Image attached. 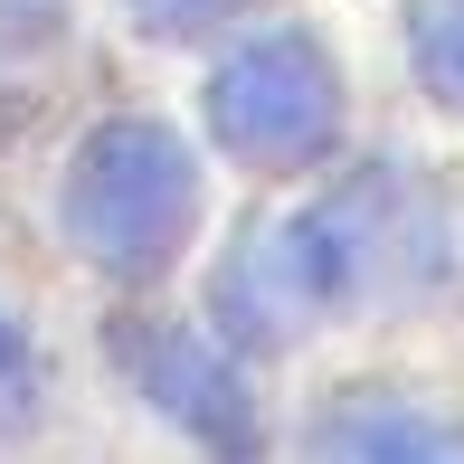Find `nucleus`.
Returning a JSON list of instances; mask_svg holds the SVG:
<instances>
[{
    "mask_svg": "<svg viewBox=\"0 0 464 464\" xmlns=\"http://www.w3.org/2000/svg\"><path fill=\"white\" fill-rule=\"evenodd\" d=\"M199 218V171L161 123H104L67 171V237L114 276H161Z\"/></svg>",
    "mask_w": 464,
    "mask_h": 464,
    "instance_id": "obj_2",
    "label": "nucleus"
},
{
    "mask_svg": "<svg viewBox=\"0 0 464 464\" xmlns=\"http://www.w3.org/2000/svg\"><path fill=\"white\" fill-rule=\"evenodd\" d=\"M114 351H123V370L142 379V398H161V408H171L208 455L256 464V408H246L237 370L218 361V342H199V332H171V323H142V332L123 323V332H114Z\"/></svg>",
    "mask_w": 464,
    "mask_h": 464,
    "instance_id": "obj_4",
    "label": "nucleus"
},
{
    "mask_svg": "<svg viewBox=\"0 0 464 464\" xmlns=\"http://www.w3.org/2000/svg\"><path fill=\"white\" fill-rule=\"evenodd\" d=\"M304 464H464V436L417 408H342Z\"/></svg>",
    "mask_w": 464,
    "mask_h": 464,
    "instance_id": "obj_5",
    "label": "nucleus"
},
{
    "mask_svg": "<svg viewBox=\"0 0 464 464\" xmlns=\"http://www.w3.org/2000/svg\"><path fill=\"white\" fill-rule=\"evenodd\" d=\"M436 285L446 276V218L427 189H398L389 171L351 180L332 199L276 218L237 266H227V313L246 332H304L323 313L361 304L379 285Z\"/></svg>",
    "mask_w": 464,
    "mask_h": 464,
    "instance_id": "obj_1",
    "label": "nucleus"
},
{
    "mask_svg": "<svg viewBox=\"0 0 464 464\" xmlns=\"http://www.w3.org/2000/svg\"><path fill=\"white\" fill-rule=\"evenodd\" d=\"M208 133L246 171H294L342 133V76L304 29H276L208 76Z\"/></svg>",
    "mask_w": 464,
    "mask_h": 464,
    "instance_id": "obj_3",
    "label": "nucleus"
},
{
    "mask_svg": "<svg viewBox=\"0 0 464 464\" xmlns=\"http://www.w3.org/2000/svg\"><path fill=\"white\" fill-rule=\"evenodd\" d=\"M0 379H19V342H10V332H0Z\"/></svg>",
    "mask_w": 464,
    "mask_h": 464,
    "instance_id": "obj_8",
    "label": "nucleus"
},
{
    "mask_svg": "<svg viewBox=\"0 0 464 464\" xmlns=\"http://www.w3.org/2000/svg\"><path fill=\"white\" fill-rule=\"evenodd\" d=\"M408 48H417V76H427V95L464 114V0H417Z\"/></svg>",
    "mask_w": 464,
    "mask_h": 464,
    "instance_id": "obj_6",
    "label": "nucleus"
},
{
    "mask_svg": "<svg viewBox=\"0 0 464 464\" xmlns=\"http://www.w3.org/2000/svg\"><path fill=\"white\" fill-rule=\"evenodd\" d=\"M142 10V29H161V38H189V29H208V19H237L246 0H133Z\"/></svg>",
    "mask_w": 464,
    "mask_h": 464,
    "instance_id": "obj_7",
    "label": "nucleus"
}]
</instances>
